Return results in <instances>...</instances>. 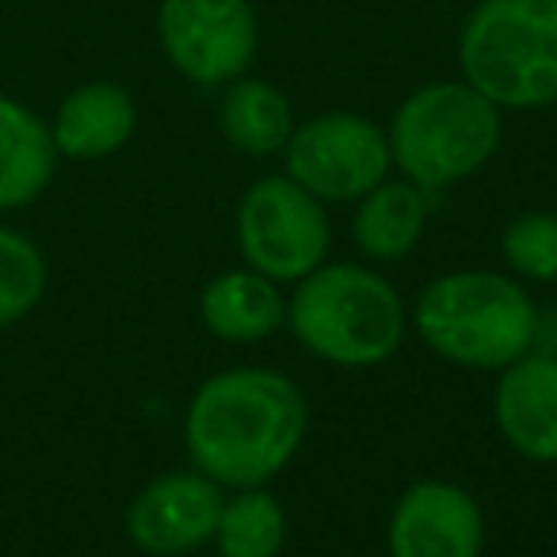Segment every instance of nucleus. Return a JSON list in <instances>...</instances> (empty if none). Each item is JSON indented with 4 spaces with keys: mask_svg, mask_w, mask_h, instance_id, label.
<instances>
[{
    "mask_svg": "<svg viewBox=\"0 0 557 557\" xmlns=\"http://www.w3.org/2000/svg\"><path fill=\"white\" fill-rule=\"evenodd\" d=\"M310 428L306 397L287 374L230 367L195 389L184 443L195 470L222 488L268 485L298 455Z\"/></svg>",
    "mask_w": 557,
    "mask_h": 557,
    "instance_id": "1",
    "label": "nucleus"
},
{
    "mask_svg": "<svg viewBox=\"0 0 557 557\" xmlns=\"http://www.w3.org/2000/svg\"><path fill=\"white\" fill-rule=\"evenodd\" d=\"M287 325L310 356L333 367H379L405 341V302L386 275L359 263H321L298 278Z\"/></svg>",
    "mask_w": 557,
    "mask_h": 557,
    "instance_id": "2",
    "label": "nucleus"
},
{
    "mask_svg": "<svg viewBox=\"0 0 557 557\" xmlns=\"http://www.w3.org/2000/svg\"><path fill=\"white\" fill-rule=\"evenodd\" d=\"M412 325L447 363L504 371L531 351L539 310L516 278L496 271H450L420 290Z\"/></svg>",
    "mask_w": 557,
    "mask_h": 557,
    "instance_id": "3",
    "label": "nucleus"
},
{
    "mask_svg": "<svg viewBox=\"0 0 557 557\" xmlns=\"http://www.w3.org/2000/svg\"><path fill=\"white\" fill-rule=\"evenodd\" d=\"M458 70L500 111L557 103V0H478L458 32Z\"/></svg>",
    "mask_w": 557,
    "mask_h": 557,
    "instance_id": "4",
    "label": "nucleus"
},
{
    "mask_svg": "<svg viewBox=\"0 0 557 557\" xmlns=\"http://www.w3.org/2000/svg\"><path fill=\"white\" fill-rule=\"evenodd\" d=\"M500 108L466 81H432L389 119V161L424 191H443L481 172L500 149Z\"/></svg>",
    "mask_w": 557,
    "mask_h": 557,
    "instance_id": "5",
    "label": "nucleus"
},
{
    "mask_svg": "<svg viewBox=\"0 0 557 557\" xmlns=\"http://www.w3.org/2000/svg\"><path fill=\"white\" fill-rule=\"evenodd\" d=\"M237 245L252 271L275 283H298L318 271L333 245L325 202L290 176H263L237 207Z\"/></svg>",
    "mask_w": 557,
    "mask_h": 557,
    "instance_id": "6",
    "label": "nucleus"
},
{
    "mask_svg": "<svg viewBox=\"0 0 557 557\" xmlns=\"http://www.w3.org/2000/svg\"><path fill=\"white\" fill-rule=\"evenodd\" d=\"M287 176L321 202H359L386 184L389 141L379 123L356 111H325L295 126L287 141Z\"/></svg>",
    "mask_w": 557,
    "mask_h": 557,
    "instance_id": "7",
    "label": "nucleus"
},
{
    "mask_svg": "<svg viewBox=\"0 0 557 557\" xmlns=\"http://www.w3.org/2000/svg\"><path fill=\"white\" fill-rule=\"evenodd\" d=\"M157 39L180 77L230 85L260 50V20L252 0H161Z\"/></svg>",
    "mask_w": 557,
    "mask_h": 557,
    "instance_id": "8",
    "label": "nucleus"
},
{
    "mask_svg": "<svg viewBox=\"0 0 557 557\" xmlns=\"http://www.w3.org/2000/svg\"><path fill=\"white\" fill-rule=\"evenodd\" d=\"M222 485L199 470L153 478L126 511V531L138 549L153 557H180L214 542Z\"/></svg>",
    "mask_w": 557,
    "mask_h": 557,
    "instance_id": "9",
    "label": "nucleus"
},
{
    "mask_svg": "<svg viewBox=\"0 0 557 557\" xmlns=\"http://www.w3.org/2000/svg\"><path fill=\"white\" fill-rule=\"evenodd\" d=\"M485 516L466 488L420 481L389 516V557H481Z\"/></svg>",
    "mask_w": 557,
    "mask_h": 557,
    "instance_id": "10",
    "label": "nucleus"
},
{
    "mask_svg": "<svg viewBox=\"0 0 557 557\" xmlns=\"http://www.w3.org/2000/svg\"><path fill=\"white\" fill-rule=\"evenodd\" d=\"M493 417L527 462H557V356L527 351L496 379Z\"/></svg>",
    "mask_w": 557,
    "mask_h": 557,
    "instance_id": "11",
    "label": "nucleus"
},
{
    "mask_svg": "<svg viewBox=\"0 0 557 557\" xmlns=\"http://www.w3.org/2000/svg\"><path fill=\"white\" fill-rule=\"evenodd\" d=\"M134 126H138L134 96L115 81H88L58 103L50 134H54V146L62 157L100 161L131 141Z\"/></svg>",
    "mask_w": 557,
    "mask_h": 557,
    "instance_id": "12",
    "label": "nucleus"
},
{
    "mask_svg": "<svg viewBox=\"0 0 557 557\" xmlns=\"http://www.w3.org/2000/svg\"><path fill=\"white\" fill-rule=\"evenodd\" d=\"M199 313L202 325L218 341L252 344L268 341L275 329L287 325V298H283L275 278L260 275V271H225L202 287Z\"/></svg>",
    "mask_w": 557,
    "mask_h": 557,
    "instance_id": "13",
    "label": "nucleus"
},
{
    "mask_svg": "<svg viewBox=\"0 0 557 557\" xmlns=\"http://www.w3.org/2000/svg\"><path fill=\"white\" fill-rule=\"evenodd\" d=\"M58 146L27 103L0 96V210H20L50 187Z\"/></svg>",
    "mask_w": 557,
    "mask_h": 557,
    "instance_id": "14",
    "label": "nucleus"
},
{
    "mask_svg": "<svg viewBox=\"0 0 557 557\" xmlns=\"http://www.w3.org/2000/svg\"><path fill=\"white\" fill-rule=\"evenodd\" d=\"M428 225V191L409 180H386L359 199L356 210V245L367 260L397 263L420 245Z\"/></svg>",
    "mask_w": 557,
    "mask_h": 557,
    "instance_id": "15",
    "label": "nucleus"
},
{
    "mask_svg": "<svg viewBox=\"0 0 557 557\" xmlns=\"http://www.w3.org/2000/svg\"><path fill=\"white\" fill-rule=\"evenodd\" d=\"M218 126H222L225 141L240 153L271 157L287 149L290 134H295V111L271 81L237 77L225 85V96L218 103Z\"/></svg>",
    "mask_w": 557,
    "mask_h": 557,
    "instance_id": "16",
    "label": "nucleus"
},
{
    "mask_svg": "<svg viewBox=\"0 0 557 557\" xmlns=\"http://www.w3.org/2000/svg\"><path fill=\"white\" fill-rule=\"evenodd\" d=\"M287 542V511L263 485L233 488L222 500L214 546L222 557H278Z\"/></svg>",
    "mask_w": 557,
    "mask_h": 557,
    "instance_id": "17",
    "label": "nucleus"
},
{
    "mask_svg": "<svg viewBox=\"0 0 557 557\" xmlns=\"http://www.w3.org/2000/svg\"><path fill=\"white\" fill-rule=\"evenodd\" d=\"M47 290V260L24 233L0 225V329L16 325Z\"/></svg>",
    "mask_w": 557,
    "mask_h": 557,
    "instance_id": "18",
    "label": "nucleus"
},
{
    "mask_svg": "<svg viewBox=\"0 0 557 557\" xmlns=\"http://www.w3.org/2000/svg\"><path fill=\"white\" fill-rule=\"evenodd\" d=\"M500 252L508 268L534 283H557V214L531 210L504 225Z\"/></svg>",
    "mask_w": 557,
    "mask_h": 557,
    "instance_id": "19",
    "label": "nucleus"
}]
</instances>
